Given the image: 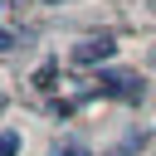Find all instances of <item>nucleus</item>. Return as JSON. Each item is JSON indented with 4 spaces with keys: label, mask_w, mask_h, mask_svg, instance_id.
Masks as SVG:
<instances>
[{
    "label": "nucleus",
    "mask_w": 156,
    "mask_h": 156,
    "mask_svg": "<svg viewBox=\"0 0 156 156\" xmlns=\"http://www.w3.org/2000/svg\"><path fill=\"white\" fill-rule=\"evenodd\" d=\"M112 54H117V39H107V34H93V39L73 44V63H107Z\"/></svg>",
    "instance_id": "f03ea898"
},
{
    "label": "nucleus",
    "mask_w": 156,
    "mask_h": 156,
    "mask_svg": "<svg viewBox=\"0 0 156 156\" xmlns=\"http://www.w3.org/2000/svg\"><path fill=\"white\" fill-rule=\"evenodd\" d=\"M98 83H102V93L127 98V102H136V98L146 93V83H141L136 73H127V68H107V73H98Z\"/></svg>",
    "instance_id": "f257e3e1"
},
{
    "label": "nucleus",
    "mask_w": 156,
    "mask_h": 156,
    "mask_svg": "<svg viewBox=\"0 0 156 156\" xmlns=\"http://www.w3.org/2000/svg\"><path fill=\"white\" fill-rule=\"evenodd\" d=\"M54 73H58V68H54V63H44V68L34 73V83H39V88H54Z\"/></svg>",
    "instance_id": "20e7f679"
},
{
    "label": "nucleus",
    "mask_w": 156,
    "mask_h": 156,
    "mask_svg": "<svg viewBox=\"0 0 156 156\" xmlns=\"http://www.w3.org/2000/svg\"><path fill=\"white\" fill-rule=\"evenodd\" d=\"M112 156H127V151H112Z\"/></svg>",
    "instance_id": "423d86ee"
},
{
    "label": "nucleus",
    "mask_w": 156,
    "mask_h": 156,
    "mask_svg": "<svg viewBox=\"0 0 156 156\" xmlns=\"http://www.w3.org/2000/svg\"><path fill=\"white\" fill-rule=\"evenodd\" d=\"M54 156H88V151H83L78 141H63V146H54Z\"/></svg>",
    "instance_id": "39448f33"
},
{
    "label": "nucleus",
    "mask_w": 156,
    "mask_h": 156,
    "mask_svg": "<svg viewBox=\"0 0 156 156\" xmlns=\"http://www.w3.org/2000/svg\"><path fill=\"white\" fill-rule=\"evenodd\" d=\"M0 151H5V156H20V132H5V136H0Z\"/></svg>",
    "instance_id": "7ed1b4c3"
}]
</instances>
